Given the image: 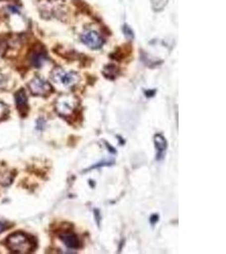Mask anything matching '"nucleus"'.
<instances>
[{
	"instance_id": "nucleus-4",
	"label": "nucleus",
	"mask_w": 226,
	"mask_h": 254,
	"mask_svg": "<svg viewBox=\"0 0 226 254\" xmlns=\"http://www.w3.org/2000/svg\"><path fill=\"white\" fill-rule=\"evenodd\" d=\"M81 40L86 46L93 50L101 49L105 44V40L102 38L101 35L94 30L85 31L81 34Z\"/></svg>"
},
{
	"instance_id": "nucleus-2",
	"label": "nucleus",
	"mask_w": 226,
	"mask_h": 254,
	"mask_svg": "<svg viewBox=\"0 0 226 254\" xmlns=\"http://www.w3.org/2000/svg\"><path fill=\"white\" fill-rule=\"evenodd\" d=\"M51 79L59 87L70 88L78 83L80 76L74 71H66L60 67H56L51 73Z\"/></svg>"
},
{
	"instance_id": "nucleus-3",
	"label": "nucleus",
	"mask_w": 226,
	"mask_h": 254,
	"mask_svg": "<svg viewBox=\"0 0 226 254\" xmlns=\"http://www.w3.org/2000/svg\"><path fill=\"white\" fill-rule=\"evenodd\" d=\"M78 99L73 95H63L56 100V109L58 115L64 117L72 116L78 107Z\"/></svg>"
},
{
	"instance_id": "nucleus-12",
	"label": "nucleus",
	"mask_w": 226,
	"mask_h": 254,
	"mask_svg": "<svg viewBox=\"0 0 226 254\" xmlns=\"http://www.w3.org/2000/svg\"><path fill=\"white\" fill-rule=\"evenodd\" d=\"M9 114V108L3 104L2 102H0V121H3L7 117Z\"/></svg>"
},
{
	"instance_id": "nucleus-14",
	"label": "nucleus",
	"mask_w": 226,
	"mask_h": 254,
	"mask_svg": "<svg viewBox=\"0 0 226 254\" xmlns=\"http://www.w3.org/2000/svg\"><path fill=\"white\" fill-rule=\"evenodd\" d=\"M8 227H9V224L8 223L4 222L3 220H0V234L3 233L6 229H8Z\"/></svg>"
},
{
	"instance_id": "nucleus-9",
	"label": "nucleus",
	"mask_w": 226,
	"mask_h": 254,
	"mask_svg": "<svg viewBox=\"0 0 226 254\" xmlns=\"http://www.w3.org/2000/svg\"><path fill=\"white\" fill-rule=\"evenodd\" d=\"M154 146L156 148L157 159L161 160V159H164L165 154H166V149H167V141L160 134H156L154 136Z\"/></svg>"
},
{
	"instance_id": "nucleus-7",
	"label": "nucleus",
	"mask_w": 226,
	"mask_h": 254,
	"mask_svg": "<svg viewBox=\"0 0 226 254\" xmlns=\"http://www.w3.org/2000/svg\"><path fill=\"white\" fill-rule=\"evenodd\" d=\"M47 60V54L43 48H38L32 50L29 55L30 63L36 68H40L44 65Z\"/></svg>"
},
{
	"instance_id": "nucleus-6",
	"label": "nucleus",
	"mask_w": 226,
	"mask_h": 254,
	"mask_svg": "<svg viewBox=\"0 0 226 254\" xmlns=\"http://www.w3.org/2000/svg\"><path fill=\"white\" fill-rule=\"evenodd\" d=\"M58 238L64 246L70 249H79L81 248V241L78 236L71 231H61L58 234Z\"/></svg>"
},
{
	"instance_id": "nucleus-1",
	"label": "nucleus",
	"mask_w": 226,
	"mask_h": 254,
	"mask_svg": "<svg viewBox=\"0 0 226 254\" xmlns=\"http://www.w3.org/2000/svg\"><path fill=\"white\" fill-rule=\"evenodd\" d=\"M6 246L14 254H26L32 253L37 244L32 237L24 232H15L6 240Z\"/></svg>"
},
{
	"instance_id": "nucleus-17",
	"label": "nucleus",
	"mask_w": 226,
	"mask_h": 254,
	"mask_svg": "<svg viewBox=\"0 0 226 254\" xmlns=\"http://www.w3.org/2000/svg\"><path fill=\"white\" fill-rule=\"evenodd\" d=\"M154 93H155V91L149 90V91L146 92V95H147V97H153L154 95Z\"/></svg>"
},
{
	"instance_id": "nucleus-8",
	"label": "nucleus",
	"mask_w": 226,
	"mask_h": 254,
	"mask_svg": "<svg viewBox=\"0 0 226 254\" xmlns=\"http://www.w3.org/2000/svg\"><path fill=\"white\" fill-rule=\"evenodd\" d=\"M15 99L16 107L19 110L20 115L26 116L28 113L29 107H28V98H27L25 90H19L17 93H15Z\"/></svg>"
},
{
	"instance_id": "nucleus-15",
	"label": "nucleus",
	"mask_w": 226,
	"mask_h": 254,
	"mask_svg": "<svg viewBox=\"0 0 226 254\" xmlns=\"http://www.w3.org/2000/svg\"><path fill=\"white\" fill-rule=\"evenodd\" d=\"M94 214H95L96 221L98 224H100V220H101V217H100V213L98 209H94Z\"/></svg>"
},
{
	"instance_id": "nucleus-10",
	"label": "nucleus",
	"mask_w": 226,
	"mask_h": 254,
	"mask_svg": "<svg viewBox=\"0 0 226 254\" xmlns=\"http://www.w3.org/2000/svg\"><path fill=\"white\" fill-rule=\"evenodd\" d=\"M104 74L107 78L113 80L115 78L116 76L119 74V69L118 67L115 66L114 64H108L104 69Z\"/></svg>"
},
{
	"instance_id": "nucleus-16",
	"label": "nucleus",
	"mask_w": 226,
	"mask_h": 254,
	"mask_svg": "<svg viewBox=\"0 0 226 254\" xmlns=\"http://www.w3.org/2000/svg\"><path fill=\"white\" fill-rule=\"evenodd\" d=\"M158 220H159V215H157V214H154V215H152V216H151V224H153V225H155V224H156V223L158 222Z\"/></svg>"
},
{
	"instance_id": "nucleus-5",
	"label": "nucleus",
	"mask_w": 226,
	"mask_h": 254,
	"mask_svg": "<svg viewBox=\"0 0 226 254\" xmlns=\"http://www.w3.org/2000/svg\"><path fill=\"white\" fill-rule=\"evenodd\" d=\"M29 89L35 96H48L52 93V86L40 76H35L30 81Z\"/></svg>"
},
{
	"instance_id": "nucleus-11",
	"label": "nucleus",
	"mask_w": 226,
	"mask_h": 254,
	"mask_svg": "<svg viewBox=\"0 0 226 254\" xmlns=\"http://www.w3.org/2000/svg\"><path fill=\"white\" fill-rule=\"evenodd\" d=\"M168 2L169 0H152L153 9L157 12L161 11L166 8Z\"/></svg>"
},
{
	"instance_id": "nucleus-13",
	"label": "nucleus",
	"mask_w": 226,
	"mask_h": 254,
	"mask_svg": "<svg viewBox=\"0 0 226 254\" xmlns=\"http://www.w3.org/2000/svg\"><path fill=\"white\" fill-rule=\"evenodd\" d=\"M123 30H124V33H125V36H126L127 38H133V32H132V31H131V28H130L129 26H124V28H123Z\"/></svg>"
}]
</instances>
